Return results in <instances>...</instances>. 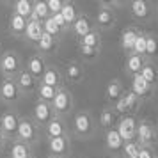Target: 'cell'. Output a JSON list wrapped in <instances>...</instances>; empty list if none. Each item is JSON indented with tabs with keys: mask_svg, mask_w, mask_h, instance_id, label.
<instances>
[{
	"mask_svg": "<svg viewBox=\"0 0 158 158\" xmlns=\"http://www.w3.org/2000/svg\"><path fill=\"white\" fill-rule=\"evenodd\" d=\"M69 133H73L77 139H93L96 135V121L93 114L89 110H78L73 115Z\"/></svg>",
	"mask_w": 158,
	"mask_h": 158,
	"instance_id": "cell-1",
	"label": "cell"
},
{
	"mask_svg": "<svg viewBox=\"0 0 158 158\" xmlns=\"http://www.w3.org/2000/svg\"><path fill=\"white\" fill-rule=\"evenodd\" d=\"M23 69V60L15 50H6L0 55V75L6 80H15L16 75Z\"/></svg>",
	"mask_w": 158,
	"mask_h": 158,
	"instance_id": "cell-2",
	"label": "cell"
},
{
	"mask_svg": "<svg viewBox=\"0 0 158 158\" xmlns=\"http://www.w3.org/2000/svg\"><path fill=\"white\" fill-rule=\"evenodd\" d=\"M39 131H41V128L30 117H27V115L25 117H20L18 119V130H16L15 140L23 142V144H27V146L32 148L39 140Z\"/></svg>",
	"mask_w": 158,
	"mask_h": 158,
	"instance_id": "cell-3",
	"label": "cell"
},
{
	"mask_svg": "<svg viewBox=\"0 0 158 158\" xmlns=\"http://www.w3.org/2000/svg\"><path fill=\"white\" fill-rule=\"evenodd\" d=\"M52 110L57 117H62L66 119L69 114H73L75 110V100H73V94L68 91V87L64 89H59L55 93V98L52 100Z\"/></svg>",
	"mask_w": 158,
	"mask_h": 158,
	"instance_id": "cell-4",
	"label": "cell"
},
{
	"mask_svg": "<svg viewBox=\"0 0 158 158\" xmlns=\"http://www.w3.org/2000/svg\"><path fill=\"white\" fill-rule=\"evenodd\" d=\"M135 140L144 148H155L158 144V133L155 130V124L149 119H139L137 121Z\"/></svg>",
	"mask_w": 158,
	"mask_h": 158,
	"instance_id": "cell-5",
	"label": "cell"
},
{
	"mask_svg": "<svg viewBox=\"0 0 158 158\" xmlns=\"http://www.w3.org/2000/svg\"><path fill=\"white\" fill-rule=\"evenodd\" d=\"M140 103H142V101L139 100L133 93L124 91V94L115 101V105L112 108H114V112H115L117 117H123V115H135L137 112H139V108H140Z\"/></svg>",
	"mask_w": 158,
	"mask_h": 158,
	"instance_id": "cell-6",
	"label": "cell"
},
{
	"mask_svg": "<svg viewBox=\"0 0 158 158\" xmlns=\"http://www.w3.org/2000/svg\"><path fill=\"white\" fill-rule=\"evenodd\" d=\"M46 149H48V156L68 158L71 155V137L62 135L55 139H46Z\"/></svg>",
	"mask_w": 158,
	"mask_h": 158,
	"instance_id": "cell-7",
	"label": "cell"
},
{
	"mask_svg": "<svg viewBox=\"0 0 158 158\" xmlns=\"http://www.w3.org/2000/svg\"><path fill=\"white\" fill-rule=\"evenodd\" d=\"M137 121H139L137 115H123V117H117L115 131L119 133V137L123 139V142H131V140H135Z\"/></svg>",
	"mask_w": 158,
	"mask_h": 158,
	"instance_id": "cell-8",
	"label": "cell"
},
{
	"mask_svg": "<svg viewBox=\"0 0 158 158\" xmlns=\"http://www.w3.org/2000/svg\"><path fill=\"white\" fill-rule=\"evenodd\" d=\"M60 71H62V77H64L66 84H75L77 85L80 82H84V78H85V68H84V64L80 62L78 59L68 60Z\"/></svg>",
	"mask_w": 158,
	"mask_h": 158,
	"instance_id": "cell-9",
	"label": "cell"
},
{
	"mask_svg": "<svg viewBox=\"0 0 158 158\" xmlns=\"http://www.w3.org/2000/svg\"><path fill=\"white\" fill-rule=\"evenodd\" d=\"M93 23H94V29L98 32H108L117 25V13L98 7V11H96V15L93 18Z\"/></svg>",
	"mask_w": 158,
	"mask_h": 158,
	"instance_id": "cell-10",
	"label": "cell"
},
{
	"mask_svg": "<svg viewBox=\"0 0 158 158\" xmlns=\"http://www.w3.org/2000/svg\"><path fill=\"white\" fill-rule=\"evenodd\" d=\"M32 121L36 123L39 128H44L48 123L55 117L53 110H52V105L50 103H43V101H36L34 107L30 110V115H29Z\"/></svg>",
	"mask_w": 158,
	"mask_h": 158,
	"instance_id": "cell-11",
	"label": "cell"
},
{
	"mask_svg": "<svg viewBox=\"0 0 158 158\" xmlns=\"http://www.w3.org/2000/svg\"><path fill=\"white\" fill-rule=\"evenodd\" d=\"M23 68L34 77L36 82H41L44 71H46V68H48V62H46V57H44V55H41V53H37L36 52V53H32V55L27 57Z\"/></svg>",
	"mask_w": 158,
	"mask_h": 158,
	"instance_id": "cell-12",
	"label": "cell"
},
{
	"mask_svg": "<svg viewBox=\"0 0 158 158\" xmlns=\"http://www.w3.org/2000/svg\"><path fill=\"white\" fill-rule=\"evenodd\" d=\"M20 100H22V93L15 84V80L2 78V82H0V101L6 105H16Z\"/></svg>",
	"mask_w": 158,
	"mask_h": 158,
	"instance_id": "cell-13",
	"label": "cell"
},
{
	"mask_svg": "<svg viewBox=\"0 0 158 158\" xmlns=\"http://www.w3.org/2000/svg\"><path fill=\"white\" fill-rule=\"evenodd\" d=\"M128 91L135 94L140 101L151 100L153 94H155V89H153L149 84H146L140 75H133V77H130V89Z\"/></svg>",
	"mask_w": 158,
	"mask_h": 158,
	"instance_id": "cell-14",
	"label": "cell"
},
{
	"mask_svg": "<svg viewBox=\"0 0 158 158\" xmlns=\"http://www.w3.org/2000/svg\"><path fill=\"white\" fill-rule=\"evenodd\" d=\"M18 119H20V117H18L13 110L0 114V133L6 137L9 142H11V140H15V137H16Z\"/></svg>",
	"mask_w": 158,
	"mask_h": 158,
	"instance_id": "cell-15",
	"label": "cell"
},
{
	"mask_svg": "<svg viewBox=\"0 0 158 158\" xmlns=\"http://www.w3.org/2000/svg\"><path fill=\"white\" fill-rule=\"evenodd\" d=\"M124 85H123L121 78H112L108 80V84L105 85V91H103V98L107 101V107H114L115 101L124 94Z\"/></svg>",
	"mask_w": 158,
	"mask_h": 158,
	"instance_id": "cell-16",
	"label": "cell"
},
{
	"mask_svg": "<svg viewBox=\"0 0 158 158\" xmlns=\"http://www.w3.org/2000/svg\"><path fill=\"white\" fill-rule=\"evenodd\" d=\"M41 84L48 87H53V89H64L66 87V82H64V77H62V71H60V68L53 64H48L46 68V71H44L43 78H41Z\"/></svg>",
	"mask_w": 158,
	"mask_h": 158,
	"instance_id": "cell-17",
	"label": "cell"
},
{
	"mask_svg": "<svg viewBox=\"0 0 158 158\" xmlns=\"http://www.w3.org/2000/svg\"><path fill=\"white\" fill-rule=\"evenodd\" d=\"M94 29V23H93V18L89 15H85V13H82L80 11V15L78 18L75 20V23H73V27H71V32H73V36H75V39L77 41H80L84 36H87L91 30Z\"/></svg>",
	"mask_w": 158,
	"mask_h": 158,
	"instance_id": "cell-18",
	"label": "cell"
},
{
	"mask_svg": "<svg viewBox=\"0 0 158 158\" xmlns=\"http://www.w3.org/2000/svg\"><path fill=\"white\" fill-rule=\"evenodd\" d=\"M128 9L131 18L137 22H149L151 15H153V6L144 2V0H135V2L128 4Z\"/></svg>",
	"mask_w": 158,
	"mask_h": 158,
	"instance_id": "cell-19",
	"label": "cell"
},
{
	"mask_svg": "<svg viewBox=\"0 0 158 158\" xmlns=\"http://www.w3.org/2000/svg\"><path fill=\"white\" fill-rule=\"evenodd\" d=\"M44 137L46 139H55V137H62V135H69V126L68 121L62 117H53L46 126H44Z\"/></svg>",
	"mask_w": 158,
	"mask_h": 158,
	"instance_id": "cell-20",
	"label": "cell"
},
{
	"mask_svg": "<svg viewBox=\"0 0 158 158\" xmlns=\"http://www.w3.org/2000/svg\"><path fill=\"white\" fill-rule=\"evenodd\" d=\"M140 32H142V29L137 27V25H128L126 29H123L121 36H119V44H121V50L124 53H131V48L135 44V39Z\"/></svg>",
	"mask_w": 158,
	"mask_h": 158,
	"instance_id": "cell-21",
	"label": "cell"
},
{
	"mask_svg": "<svg viewBox=\"0 0 158 158\" xmlns=\"http://www.w3.org/2000/svg\"><path fill=\"white\" fill-rule=\"evenodd\" d=\"M15 84L18 85L20 93H22V96H25V94H34V91H36V87H37V84H39V82H36V80H34V77H32V75H30L25 68H23L22 71L16 75Z\"/></svg>",
	"mask_w": 158,
	"mask_h": 158,
	"instance_id": "cell-22",
	"label": "cell"
},
{
	"mask_svg": "<svg viewBox=\"0 0 158 158\" xmlns=\"http://www.w3.org/2000/svg\"><path fill=\"white\" fill-rule=\"evenodd\" d=\"M25 27H27V20H25V18L15 15V13H11V15L7 16V32H9V36H13L15 39H23Z\"/></svg>",
	"mask_w": 158,
	"mask_h": 158,
	"instance_id": "cell-23",
	"label": "cell"
},
{
	"mask_svg": "<svg viewBox=\"0 0 158 158\" xmlns=\"http://www.w3.org/2000/svg\"><path fill=\"white\" fill-rule=\"evenodd\" d=\"M59 44H60V41L59 39H55V37L48 36V34H44L41 36V39L36 43V48H37V53H41V55H53L55 52L59 50Z\"/></svg>",
	"mask_w": 158,
	"mask_h": 158,
	"instance_id": "cell-24",
	"label": "cell"
},
{
	"mask_svg": "<svg viewBox=\"0 0 158 158\" xmlns=\"http://www.w3.org/2000/svg\"><path fill=\"white\" fill-rule=\"evenodd\" d=\"M6 151H7V158H34L32 148L18 140H11Z\"/></svg>",
	"mask_w": 158,
	"mask_h": 158,
	"instance_id": "cell-25",
	"label": "cell"
},
{
	"mask_svg": "<svg viewBox=\"0 0 158 158\" xmlns=\"http://www.w3.org/2000/svg\"><path fill=\"white\" fill-rule=\"evenodd\" d=\"M144 62H146V59L140 57V55L126 53V55H124V64H123V68H124V71H126L128 77H133V75H139V73H140Z\"/></svg>",
	"mask_w": 158,
	"mask_h": 158,
	"instance_id": "cell-26",
	"label": "cell"
},
{
	"mask_svg": "<svg viewBox=\"0 0 158 158\" xmlns=\"http://www.w3.org/2000/svg\"><path fill=\"white\" fill-rule=\"evenodd\" d=\"M43 23L37 22V20H27V27H25V34H23V39L29 41V43L36 44L41 36H43Z\"/></svg>",
	"mask_w": 158,
	"mask_h": 158,
	"instance_id": "cell-27",
	"label": "cell"
},
{
	"mask_svg": "<svg viewBox=\"0 0 158 158\" xmlns=\"http://www.w3.org/2000/svg\"><path fill=\"white\" fill-rule=\"evenodd\" d=\"M139 75H140V77L144 78V82H146V84H149L153 89H156V87H158V66L155 64V62L146 60Z\"/></svg>",
	"mask_w": 158,
	"mask_h": 158,
	"instance_id": "cell-28",
	"label": "cell"
},
{
	"mask_svg": "<svg viewBox=\"0 0 158 158\" xmlns=\"http://www.w3.org/2000/svg\"><path fill=\"white\" fill-rule=\"evenodd\" d=\"M80 15V11L78 7L73 4V2H69V0H64L62 2V9H60V16L64 18V22H66V27H68V30H71L73 27V23H75V20L78 18Z\"/></svg>",
	"mask_w": 158,
	"mask_h": 158,
	"instance_id": "cell-29",
	"label": "cell"
},
{
	"mask_svg": "<svg viewBox=\"0 0 158 158\" xmlns=\"http://www.w3.org/2000/svg\"><path fill=\"white\" fill-rule=\"evenodd\" d=\"M98 123H100V126L105 131H108V130L115 128V123H117V115H115L114 108L112 107H105L100 110V117H98Z\"/></svg>",
	"mask_w": 158,
	"mask_h": 158,
	"instance_id": "cell-30",
	"label": "cell"
},
{
	"mask_svg": "<svg viewBox=\"0 0 158 158\" xmlns=\"http://www.w3.org/2000/svg\"><path fill=\"white\" fill-rule=\"evenodd\" d=\"M144 59L155 62L158 59V36L153 32H146V52H144Z\"/></svg>",
	"mask_w": 158,
	"mask_h": 158,
	"instance_id": "cell-31",
	"label": "cell"
},
{
	"mask_svg": "<svg viewBox=\"0 0 158 158\" xmlns=\"http://www.w3.org/2000/svg\"><path fill=\"white\" fill-rule=\"evenodd\" d=\"M123 144L124 142H123V139L119 137V133L115 131V128L105 131V146H107L108 151H112V153H121Z\"/></svg>",
	"mask_w": 158,
	"mask_h": 158,
	"instance_id": "cell-32",
	"label": "cell"
},
{
	"mask_svg": "<svg viewBox=\"0 0 158 158\" xmlns=\"http://www.w3.org/2000/svg\"><path fill=\"white\" fill-rule=\"evenodd\" d=\"M55 93H57V89H53V87H48L44 85V84H37L36 91H34V96H36V101H43V103H52V100L55 98Z\"/></svg>",
	"mask_w": 158,
	"mask_h": 158,
	"instance_id": "cell-33",
	"label": "cell"
},
{
	"mask_svg": "<svg viewBox=\"0 0 158 158\" xmlns=\"http://www.w3.org/2000/svg\"><path fill=\"white\" fill-rule=\"evenodd\" d=\"M77 44H84V46H89V48H98V50H101V46H103L101 32H98L96 29H93L89 34H87V36L82 37Z\"/></svg>",
	"mask_w": 158,
	"mask_h": 158,
	"instance_id": "cell-34",
	"label": "cell"
},
{
	"mask_svg": "<svg viewBox=\"0 0 158 158\" xmlns=\"http://www.w3.org/2000/svg\"><path fill=\"white\" fill-rule=\"evenodd\" d=\"M48 16H50V13H48V7H46V2H41V0L32 2V16L29 20H37V22L43 23Z\"/></svg>",
	"mask_w": 158,
	"mask_h": 158,
	"instance_id": "cell-35",
	"label": "cell"
},
{
	"mask_svg": "<svg viewBox=\"0 0 158 158\" xmlns=\"http://www.w3.org/2000/svg\"><path fill=\"white\" fill-rule=\"evenodd\" d=\"M11 7H13L15 15L22 16L25 20H29L32 16V2H29V0H16V2H13Z\"/></svg>",
	"mask_w": 158,
	"mask_h": 158,
	"instance_id": "cell-36",
	"label": "cell"
},
{
	"mask_svg": "<svg viewBox=\"0 0 158 158\" xmlns=\"http://www.w3.org/2000/svg\"><path fill=\"white\" fill-rule=\"evenodd\" d=\"M77 53H78V57L82 60L94 62V60H98L101 50H98V48H89V46H84V44H77Z\"/></svg>",
	"mask_w": 158,
	"mask_h": 158,
	"instance_id": "cell-37",
	"label": "cell"
},
{
	"mask_svg": "<svg viewBox=\"0 0 158 158\" xmlns=\"http://www.w3.org/2000/svg\"><path fill=\"white\" fill-rule=\"evenodd\" d=\"M43 30H44V34L55 37V39H59V41H60V39H62V36H64V32H62V30L55 25V22L52 20V16H48V18L43 22Z\"/></svg>",
	"mask_w": 158,
	"mask_h": 158,
	"instance_id": "cell-38",
	"label": "cell"
},
{
	"mask_svg": "<svg viewBox=\"0 0 158 158\" xmlns=\"http://www.w3.org/2000/svg\"><path fill=\"white\" fill-rule=\"evenodd\" d=\"M139 149H140V144L137 140H131V142H124L121 148V158H137L139 155Z\"/></svg>",
	"mask_w": 158,
	"mask_h": 158,
	"instance_id": "cell-39",
	"label": "cell"
},
{
	"mask_svg": "<svg viewBox=\"0 0 158 158\" xmlns=\"http://www.w3.org/2000/svg\"><path fill=\"white\" fill-rule=\"evenodd\" d=\"M144 52H146V32H140L135 39V44H133V48H131V53H135V55H140L144 57Z\"/></svg>",
	"mask_w": 158,
	"mask_h": 158,
	"instance_id": "cell-40",
	"label": "cell"
},
{
	"mask_svg": "<svg viewBox=\"0 0 158 158\" xmlns=\"http://www.w3.org/2000/svg\"><path fill=\"white\" fill-rule=\"evenodd\" d=\"M98 7H103V9H108V11H114V13H117V9L126 7V4H124V2L112 0V2H100V4H98Z\"/></svg>",
	"mask_w": 158,
	"mask_h": 158,
	"instance_id": "cell-41",
	"label": "cell"
},
{
	"mask_svg": "<svg viewBox=\"0 0 158 158\" xmlns=\"http://www.w3.org/2000/svg\"><path fill=\"white\" fill-rule=\"evenodd\" d=\"M46 7H48L50 16L57 15V13H60V9H62V0H48L46 2Z\"/></svg>",
	"mask_w": 158,
	"mask_h": 158,
	"instance_id": "cell-42",
	"label": "cell"
},
{
	"mask_svg": "<svg viewBox=\"0 0 158 158\" xmlns=\"http://www.w3.org/2000/svg\"><path fill=\"white\" fill-rule=\"evenodd\" d=\"M137 158H156L155 148H144V146H140V149H139V155H137Z\"/></svg>",
	"mask_w": 158,
	"mask_h": 158,
	"instance_id": "cell-43",
	"label": "cell"
},
{
	"mask_svg": "<svg viewBox=\"0 0 158 158\" xmlns=\"http://www.w3.org/2000/svg\"><path fill=\"white\" fill-rule=\"evenodd\" d=\"M52 20H53V22H55V25H57L59 29L62 30V32H68V27H66V22H64V18H62V16H60V13H57V15H53L52 16Z\"/></svg>",
	"mask_w": 158,
	"mask_h": 158,
	"instance_id": "cell-44",
	"label": "cell"
},
{
	"mask_svg": "<svg viewBox=\"0 0 158 158\" xmlns=\"http://www.w3.org/2000/svg\"><path fill=\"white\" fill-rule=\"evenodd\" d=\"M7 146H9V140H7L4 135H2V133H0V155L7 149Z\"/></svg>",
	"mask_w": 158,
	"mask_h": 158,
	"instance_id": "cell-45",
	"label": "cell"
},
{
	"mask_svg": "<svg viewBox=\"0 0 158 158\" xmlns=\"http://www.w3.org/2000/svg\"><path fill=\"white\" fill-rule=\"evenodd\" d=\"M153 124H155V130H156V133H158V117H156V121L153 123Z\"/></svg>",
	"mask_w": 158,
	"mask_h": 158,
	"instance_id": "cell-46",
	"label": "cell"
},
{
	"mask_svg": "<svg viewBox=\"0 0 158 158\" xmlns=\"http://www.w3.org/2000/svg\"><path fill=\"white\" fill-rule=\"evenodd\" d=\"M44 158H53V156H48V155H46V156H44Z\"/></svg>",
	"mask_w": 158,
	"mask_h": 158,
	"instance_id": "cell-47",
	"label": "cell"
},
{
	"mask_svg": "<svg viewBox=\"0 0 158 158\" xmlns=\"http://www.w3.org/2000/svg\"><path fill=\"white\" fill-rule=\"evenodd\" d=\"M0 55H2V48H0Z\"/></svg>",
	"mask_w": 158,
	"mask_h": 158,
	"instance_id": "cell-48",
	"label": "cell"
},
{
	"mask_svg": "<svg viewBox=\"0 0 158 158\" xmlns=\"http://www.w3.org/2000/svg\"><path fill=\"white\" fill-rule=\"evenodd\" d=\"M156 9H158V2H156Z\"/></svg>",
	"mask_w": 158,
	"mask_h": 158,
	"instance_id": "cell-49",
	"label": "cell"
},
{
	"mask_svg": "<svg viewBox=\"0 0 158 158\" xmlns=\"http://www.w3.org/2000/svg\"><path fill=\"white\" fill-rule=\"evenodd\" d=\"M156 16H158V9H156Z\"/></svg>",
	"mask_w": 158,
	"mask_h": 158,
	"instance_id": "cell-50",
	"label": "cell"
},
{
	"mask_svg": "<svg viewBox=\"0 0 158 158\" xmlns=\"http://www.w3.org/2000/svg\"><path fill=\"white\" fill-rule=\"evenodd\" d=\"M78 158H84V156H78Z\"/></svg>",
	"mask_w": 158,
	"mask_h": 158,
	"instance_id": "cell-51",
	"label": "cell"
},
{
	"mask_svg": "<svg viewBox=\"0 0 158 158\" xmlns=\"http://www.w3.org/2000/svg\"><path fill=\"white\" fill-rule=\"evenodd\" d=\"M115 158H119V156H115Z\"/></svg>",
	"mask_w": 158,
	"mask_h": 158,
	"instance_id": "cell-52",
	"label": "cell"
},
{
	"mask_svg": "<svg viewBox=\"0 0 158 158\" xmlns=\"http://www.w3.org/2000/svg\"><path fill=\"white\" fill-rule=\"evenodd\" d=\"M119 158H121V156H119Z\"/></svg>",
	"mask_w": 158,
	"mask_h": 158,
	"instance_id": "cell-53",
	"label": "cell"
},
{
	"mask_svg": "<svg viewBox=\"0 0 158 158\" xmlns=\"http://www.w3.org/2000/svg\"><path fill=\"white\" fill-rule=\"evenodd\" d=\"M156 158H158V156H156Z\"/></svg>",
	"mask_w": 158,
	"mask_h": 158,
	"instance_id": "cell-54",
	"label": "cell"
}]
</instances>
